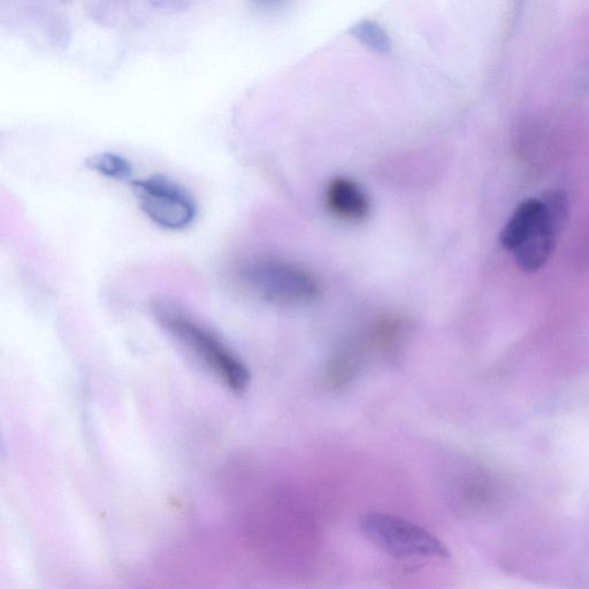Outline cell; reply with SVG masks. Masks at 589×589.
<instances>
[{"label": "cell", "mask_w": 589, "mask_h": 589, "mask_svg": "<svg viewBox=\"0 0 589 589\" xmlns=\"http://www.w3.org/2000/svg\"><path fill=\"white\" fill-rule=\"evenodd\" d=\"M543 206L540 200H527L520 204L503 227L500 242L508 251H514L529 236L542 218Z\"/></svg>", "instance_id": "obj_7"}, {"label": "cell", "mask_w": 589, "mask_h": 589, "mask_svg": "<svg viewBox=\"0 0 589 589\" xmlns=\"http://www.w3.org/2000/svg\"><path fill=\"white\" fill-rule=\"evenodd\" d=\"M59 3L67 5L74 2V0H58Z\"/></svg>", "instance_id": "obj_14"}, {"label": "cell", "mask_w": 589, "mask_h": 589, "mask_svg": "<svg viewBox=\"0 0 589 589\" xmlns=\"http://www.w3.org/2000/svg\"><path fill=\"white\" fill-rule=\"evenodd\" d=\"M130 183L140 209L159 228L182 232L195 224L197 204L177 181L154 174Z\"/></svg>", "instance_id": "obj_3"}, {"label": "cell", "mask_w": 589, "mask_h": 589, "mask_svg": "<svg viewBox=\"0 0 589 589\" xmlns=\"http://www.w3.org/2000/svg\"><path fill=\"white\" fill-rule=\"evenodd\" d=\"M349 34L373 51L388 53L392 50L389 35L377 22L371 20L358 22V24L350 28Z\"/></svg>", "instance_id": "obj_9"}, {"label": "cell", "mask_w": 589, "mask_h": 589, "mask_svg": "<svg viewBox=\"0 0 589 589\" xmlns=\"http://www.w3.org/2000/svg\"><path fill=\"white\" fill-rule=\"evenodd\" d=\"M242 280L263 300L277 304L308 302L318 294L310 273L274 259L254 260L243 267Z\"/></svg>", "instance_id": "obj_4"}, {"label": "cell", "mask_w": 589, "mask_h": 589, "mask_svg": "<svg viewBox=\"0 0 589 589\" xmlns=\"http://www.w3.org/2000/svg\"><path fill=\"white\" fill-rule=\"evenodd\" d=\"M194 4V0H171L168 9L174 12H185Z\"/></svg>", "instance_id": "obj_12"}, {"label": "cell", "mask_w": 589, "mask_h": 589, "mask_svg": "<svg viewBox=\"0 0 589 589\" xmlns=\"http://www.w3.org/2000/svg\"><path fill=\"white\" fill-rule=\"evenodd\" d=\"M157 304L156 315L167 331L200 356L235 393H243L248 388L250 372L247 366L218 336L168 303Z\"/></svg>", "instance_id": "obj_1"}, {"label": "cell", "mask_w": 589, "mask_h": 589, "mask_svg": "<svg viewBox=\"0 0 589 589\" xmlns=\"http://www.w3.org/2000/svg\"><path fill=\"white\" fill-rule=\"evenodd\" d=\"M540 201L550 223L561 233L569 217L568 196L562 190H550L543 194Z\"/></svg>", "instance_id": "obj_10"}, {"label": "cell", "mask_w": 589, "mask_h": 589, "mask_svg": "<svg viewBox=\"0 0 589 589\" xmlns=\"http://www.w3.org/2000/svg\"><path fill=\"white\" fill-rule=\"evenodd\" d=\"M116 2L120 5H124L128 2V0H116Z\"/></svg>", "instance_id": "obj_15"}, {"label": "cell", "mask_w": 589, "mask_h": 589, "mask_svg": "<svg viewBox=\"0 0 589 589\" xmlns=\"http://www.w3.org/2000/svg\"><path fill=\"white\" fill-rule=\"evenodd\" d=\"M361 530L374 546L397 560L449 557L448 548L434 534L400 517L371 512L362 518Z\"/></svg>", "instance_id": "obj_2"}, {"label": "cell", "mask_w": 589, "mask_h": 589, "mask_svg": "<svg viewBox=\"0 0 589 589\" xmlns=\"http://www.w3.org/2000/svg\"><path fill=\"white\" fill-rule=\"evenodd\" d=\"M325 198L328 210L343 220H362L370 212L369 197L358 183L348 178H335L330 181Z\"/></svg>", "instance_id": "obj_6"}, {"label": "cell", "mask_w": 589, "mask_h": 589, "mask_svg": "<svg viewBox=\"0 0 589 589\" xmlns=\"http://www.w3.org/2000/svg\"><path fill=\"white\" fill-rule=\"evenodd\" d=\"M45 30L50 42L60 49L67 48L71 42L72 29L70 21L64 14H52L48 20H45Z\"/></svg>", "instance_id": "obj_11"}, {"label": "cell", "mask_w": 589, "mask_h": 589, "mask_svg": "<svg viewBox=\"0 0 589 589\" xmlns=\"http://www.w3.org/2000/svg\"><path fill=\"white\" fill-rule=\"evenodd\" d=\"M558 235L560 233L550 223L543 209L542 218L537 227L512 251L520 269L530 273L539 271L552 256Z\"/></svg>", "instance_id": "obj_5"}, {"label": "cell", "mask_w": 589, "mask_h": 589, "mask_svg": "<svg viewBox=\"0 0 589 589\" xmlns=\"http://www.w3.org/2000/svg\"><path fill=\"white\" fill-rule=\"evenodd\" d=\"M89 170L112 180H132L133 165L124 156L114 152H101L87 160Z\"/></svg>", "instance_id": "obj_8"}, {"label": "cell", "mask_w": 589, "mask_h": 589, "mask_svg": "<svg viewBox=\"0 0 589 589\" xmlns=\"http://www.w3.org/2000/svg\"><path fill=\"white\" fill-rule=\"evenodd\" d=\"M150 3L152 6L156 7V9H168L171 0H150Z\"/></svg>", "instance_id": "obj_13"}]
</instances>
